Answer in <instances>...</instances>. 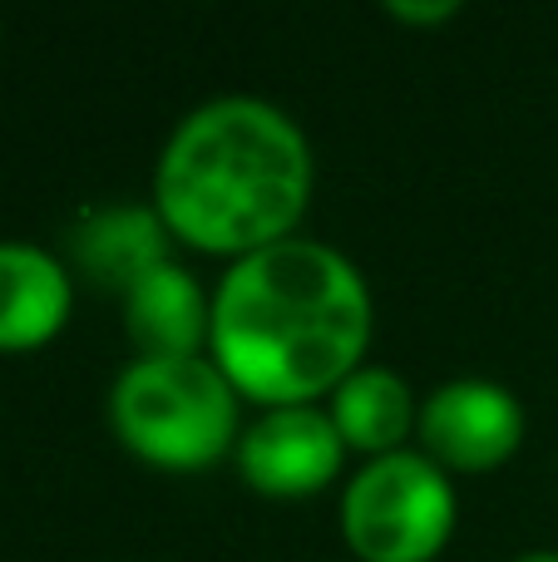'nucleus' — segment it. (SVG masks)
I'll return each mask as SVG.
<instances>
[{
    "instance_id": "5",
    "label": "nucleus",
    "mask_w": 558,
    "mask_h": 562,
    "mask_svg": "<svg viewBox=\"0 0 558 562\" xmlns=\"http://www.w3.org/2000/svg\"><path fill=\"white\" fill-rule=\"evenodd\" d=\"M524 445V405L510 385L484 375H455L421 400L415 449L445 474H490Z\"/></svg>"
},
{
    "instance_id": "7",
    "label": "nucleus",
    "mask_w": 558,
    "mask_h": 562,
    "mask_svg": "<svg viewBox=\"0 0 558 562\" xmlns=\"http://www.w3.org/2000/svg\"><path fill=\"white\" fill-rule=\"evenodd\" d=\"M174 262V233L154 203H94L69 227V272L124 296L138 277Z\"/></svg>"
},
{
    "instance_id": "2",
    "label": "nucleus",
    "mask_w": 558,
    "mask_h": 562,
    "mask_svg": "<svg viewBox=\"0 0 558 562\" xmlns=\"http://www.w3.org/2000/svg\"><path fill=\"white\" fill-rule=\"evenodd\" d=\"M312 188V138L263 94L193 104L168 128L154 164V207L174 243L227 262L297 237Z\"/></svg>"
},
{
    "instance_id": "4",
    "label": "nucleus",
    "mask_w": 558,
    "mask_h": 562,
    "mask_svg": "<svg viewBox=\"0 0 558 562\" xmlns=\"http://www.w3.org/2000/svg\"><path fill=\"white\" fill-rule=\"evenodd\" d=\"M455 524V479L415 445L366 459L342 484V538L361 562H435Z\"/></svg>"
},
{
    "instance_id": "3",
    "label": "nucleus",
    "mask_w": 558,
    "mask_h": 562,
    "mask_svg": "<svg viewBox=\"0 0 558 562\" xmlns=\"http://www.w3.org/2000/svg\"><path fill=\"white\" fill-rule=\"evenodd\" d=\"M109 429L134 459L198 474L243 439V395L213 356H134L109 385Z\"/></svg>"
},
{
    "instance_id": "1",
    "label": "nucleus",
    "mask_w": 558,
    "mask_h": 562,
    "mask_svg": "<svg viewBox=\"0 0 558 562\" xmlns=\"http://www.w3.org/2000/svg\"><path fill=\"white\" fill-rule=\"evenodd\" d=\"M376 301L366 272L322 237H287L227 262L213 286L208 356L263 409L322 405L366 366Z\"/></svg>"
},
{
    "instance_id": "9",
    "label": "nucleus",
    "mask_w": 558,
    "mask_h": 562,
    "mask_svg": "<svg viewBox=\"0 0 558 562\" xmlns=\"http://www.w3.org/2000/svg\"><path fill=\"white\" fill-rule=\"evenodd\" d=\"M124 336L144 360L208 356L213 330V291L183 262H164L124 291Z\"/></svg>"
},
{
    "instance_id": "6",
    "label": "nucleus",
    "mask_w": 558,
    "mask_h": 562,
    "mask_svg": "<svg viewBox=\"0 0 558 562\" xmlns=\"http://www.w3.org/2000/svg\"><path fill=\"white\" fill-rule=\"evenodd\" d=\"M346 439L322 405H277L243 425L233 459L247 488L267 498H312L346 469Z\"/></svg>"
},
{
    "instance_id": "11",
    "label": "nucleus",
    "mask_w": 558,
    "mask_h": 562,
    "mask_svg": "<svg viewBox=\"0 0 558 562\" xmlns=\"http://www.w3.org/2000/svg\"><path fill=\"white\" fill-rule=\"evenodd\" d=\"M460 0H386V15L405 20V25H445L460 15Z\"/></svg>"
},
{
    "instance_id": "10",
    "label": "nucleus",
    "mask_w": 558,
    "mask_h": 562,
    "mask_svg": "<svg viewBox=\"0 0 558 562\" xmlns=\"http://www.w3.org/2000/svg\"><path fill=\"white\" fill-rule=\"evenodd\" d=\"M326 415L342 429L346 449H356L366 459H381V454H395V449H411L415 419H421V395L391 366H361L332 390Z\"/></svg>"
},
{
    "instance_id": "12",
    "label": "nucleus",
    "mask_w": 558,
    "mask_h": 562,
    "mask_svg": "<svg viewBox=\"0 0 558 562\" xmlns=\"http://www.w3.org/2000/svg\"><path fill=\"white\" fill-rule=\"evenodd\" d=\"M514 562H558V548H534V553H520Z\"/></svg>"
},
{
    "instance_id": "8",
    "label": "nucleus",
    "mask_w": 558,
    "mask_h": 562,
    "mask_svg": "<svg viewBox=\"0 0 558 562\" xmlns=\"http://www.w3.org/2000/svg\"><path fill=\"white\" fill-rule=\"evenodd\" d=\"M75 272L40 243L0 237V350H40L69 326Z\"/></svg>"
}]
</instances>
